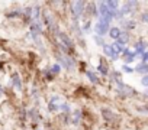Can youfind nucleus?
I'll return each instance as SVG.
<instances>
[{
    "mask_svg": "<svg viewBox=\"0 0 148 130\" xmlns=\"http://www.w3.org/2000/svg\"><path fill=\"white\" fill-rule=\"evenodd\" d=\"M119 35H121L119 28H110V29H109V36H110L112 39L118 41V39H119Z\"/></svg>",
    "mask_w": 148,
    "mask_h": 130,
    "instance_id": "6e6552de",
    "label": "nucleus"
},
{
    "mask_svg": "<svg viewBox=\"0 0 148 130\" xmlns=\"http://www.w3.org/2000/svg\"><path fill=\"white\" fill-rule=\"evenodd\" d=\"M80 117H82V113L80 111H76V113H74V118H73V123L74 124H76L79 120H80Z\"/></svg>",
    "mask_w": 148,
    "mask_h": 130,
    "instance_id": "aec40b11",
    "label": "nucleus"
},
{
    "mask_svg": "<svg viewBox=\"0 0 148 130\" xmlns=\"http://www.w3.org/2000/svg\"><path fill=\"white\" fill-rule=\"evenodd\" d=\"M61 108H62L64 111H68V110H70V107H68V104H62V106H61Z\"/></svg>",
    "mask_w": 148,
    "mask_h": 130,
    "instance_id": "a878e982",
    "label": "nucleus"
},
{
    "mask_svg": "<svg viewBox=\"0 0 148 130\" xmlns=\"http://www.w3.org/2000/svg\"><path fill=\"white\" fill-rule=\"evenodd\" d=\"M141 20H142V22H147V20H148V13H144L142 18H141Z\"/></svg>",
    "mask_w": 148,
    "mask_h": 130,
    "instance_id": "393cba45",
    "label": "nucleus"
},
{
    "mask_svg": "<svg viewBox=\"0 0 148 130\" xmlns=\"http://www.w3.org/2000/svg\"><path fill=\"white\" fill-rule=\"evenodd\" d=\"M141 83H142V85H145V87H148V74L142 77V80H141Z\"/></svg>",
    "mask_w": 148,
    "mask_h": 130,
    "instance_id": "4be33fe9",
    "label": "nucleus"
},
{
    "mask_svg": "<svg viewBox=\"0 0 148 130\" xmlns=\"http://www.w3.org/2000/svg\"><path fill=\"white\" fill-rule=\"evenodd\" d=\"M142 62H145V64L148 62V51L142 53Z\"/></svg>",
    "mask_w": 148,
    "mask_h": 130,
    "instance_id": "5701e85b",
    "label": "nucleus"
},
{
    "mask_svg": "<svg viewBox=\"0 0 148 130\" xmlns=\"http://www.w3.org/2000/svg\"><path fill=\"white\" fill-rule=\"evenodd\" d=\"M103 52L106 53V56H109V58H110V59H113V61L119 58V56H118V53L115 52V49L112 48V45H106V43H105V46H103Z\"/></svg>",
    "mask_w": 148,
    "mask_h": 130,
    "instance_id": "20e7f679",
    "label": "nucleus"
},
{
    "mask_svg": "<svg viewBox=\"0 0 148 130\" xmlns=\"http://www.w3.org/2000/svg\"><path fill=\"white\" fill-rule=\"evenodd\" d=\"M123 53H125V56H126V58H125V62H126V64H129V62H132V61H134V56H135V53H134V52H131V51H128V49H126Z\"/></svg>",
    "mask_w": 148,
    "mask_h": 130,
    "instance_id": "4468645a",
    "label": "nucleus"
},
{
    "mask_svg": "<svg viewBox=\"0 0 148 130\" xmlns=\"http://www.w3.org/2000/svg\"><path fill=\"white\" fill-rule=\"evenodd\" d=\"M58 36H60V39L64 42V45H67L68 48H73V42H71V39H70L65 33H58Z\"/></svg>",
    "mask_w": 148,
    "mask_h": 130,
    "instance_id": "1a4fd4ad",
    "label": "nucleus"
},
{
    "mask_svg": "<svg viewBox=\"0 0 148 130\" xmlns=\"http://www.w3.org/2000/svg\"><path fill=\"white\" fill-rule=\"evenodd\" d=\"M97 68H99V71H100L103 75H108V72H109V71H108V67H106V65H105L103 62H100V64H99V67H97Z\"/></svg>",
    "mask_w": 148,
    "mask_h": 130,
    "instance_id": "a211bd4d",
    "label": "nucleus"
},
{
    "mask_svg": "<svg viewBox=\"0 0 148 130\" xmlns=\"http://www.w3.org/2000/svg\"><path fill=\"white\" fill-rule=\"evenodd\" d=\"M102 114H103V117L106 118V120H113V113L109 110V108H102Z\"/></svg>",
    "mask_w": 148,
    "mask_h": 130,
    "instance_id": "f8f14e48",
    "label": "nucleus"
},
{
    "mask_svg": "<svg viewBox=\"0 0 148 130\" xmlns=\"http://www.w3.org/2000/svg\"><path fill=\"white\" fill-rule=\"evenodd\" d=\"M49 71H51V74H52V75H57V74H58V72L61 71V67H60L58 64H54L52 67L49 68Z\"/></svg>",
    "mask_w": 148,
    "mask_h": 130,
    "instance_id": "dca6fc26",
    "label": "nucleus"
},
{
    "mask_svg": "<svg viewBox=\"0 0 148 130\" xmlns=\"http://www.w3.org/2000/svg\"><path fill=\"white\" fill-rule=\"evenodd\" d=\"M122 70H123V72H128V74L134 72V68H131L129 65H123V67H122Z\"/></svg>",
    "mask_w": 148,
    "mask_h": 130,
    "instance_id": "412c9836",
    "label": "nucleus"
},
{
    "mask_svg": "<svg viewBox=\"0 0 148 130\" xmlns=\"http://www.w3.org/2000/svg\"><path fill=\"white\" fill-rule=\"evenodd\" d=\"M86 74H87V78H89V80H90V81H92L93 84H97V83H99V78H97V77H96V75H95L93 72H90V71H87Z\"/></svg>",
    "mask_w": 148,
    "mask_h": 130,
    "instance_id": "f3484780",
    "label": "nucleus"
},
{
    "mask_svg": "<svg viewBox=\"0 0 148 130\" xmlns=\"http://www.w3.org/2000/svg\"><path fill=\"white\" fill-rule=\"evenodd\" d=\"M58 59H60V62L64 65V68H68V70H73V68H74V62L71 61V58H70V56L60 55V56H58Z\"/></svg>",
    "mask_w": 148,
    "mask_h": 130,
    "instance_id": "7ed1b4c3",
    "label": "nucleus"
},
{
    "mask_svg": "<svg viewBox=\"0 0 148 130\" xmlns=\"http://www.w3.org/2000/svg\"><path fill=\"white\" fill-rule=\"evenodd\" d=\"M95 41H96L99 45H103V46H105V43H103V39H102L100 36H96V38H95Z\"/></svg>",
    "mask_w": 148,
    "mask_h": 130,
    "instance_id": "b1692460",
    "label": "nucleus"
},
{
    "mask_svg": "<svg viewBox=\"0 0 148 130\" xmlns=\"http://www.w3.org/2000/svg\"><path fill=\"white\" fill-rule=\"evenodd\" d=\"M134 71H136L138 74H144V75H147V74H148V64H145V62L138 64L136 67L134 68Z\"/></svg>",
    "mask_w": 148,
    "mask_h": 130,
    "instance_id": "39448f33",
    "label": "nucleus"
},
{
    "mask_svg": "<svg viewBox=\"0 0 148 130\" xmlns=\"http://www.w3.org/2000/svg\"><path fill=\"white\" fill-rule=\"evenodd\" d=\"M123 26L126 29H134L135 28V22L134 20H129V22H123Z\"/></svg>",
    "mask_w": 148,
    "mask_h": 130,
    "instance_id": "6ab92c4d",
    "label": "nucleus"
},
{
    "mask_svg": "<svg viewBox=\"0 0 148 130\" xmlns=\"http://www.w3.org/2000/svg\"><path fill=\"white\" fill-rule=\"evenodd\" d=\"M112 48L115 49V52H116L118 55H119L121 52H125V51H126V46H125L123 43H121V42H118V41H116V42H115V43L112 45Z\"/></svg>",
    "mask_w": 148,
    "mask_h": 130,
    "instance_id": "0eeeda50",
    "label": "nucleus"
},
{
    "mask_svg": "<svg viewBox=\"0 0 148 130\" xmlns=\"http://www.w3.org/2000/svg\"><path fill=\"white\" fill-rule=\"evenodd\" d=\"M106 6H108V9H109L110 12H113V13L116 15V10H118V6H119L118 2H112V0H109V2H106Z\"/></svg>",
    "mask_w": 148,
    "mask_h": 130,
    "instance_id": "9d476101",
    "label": "nucleus"
},
{
    "mask_svg": "<svg viewBox=\"0 0 148 130\" xmlns=\"http://www.w3.org/2000/svg\"><path fill=\"white\" fill-rule=\"evenodd\" d=\"M145 94H147V95H148V90H147V91H145Z\"/></svg>",
    "mask_w": 148,
    "mask_h": 130,
    "instance_id": "bb28decb",
    "label": "nucleus"
},
{
    "mask_svg": "<svg viewBox=\"0 0 148 130\" xmlns=\"http://www.w3.org/2000/svg\"><path fill=\"white\" fill-rule=\"evenodd\" d=\"M118 42H121V43L126 45V43L129 42V33H128V32H121V35H119V39H118Z\"/></svg>",
    "mask_w": 148,
    "mask_h": 130,
    "instance_id": "9b49d317",
    "label": "nucleus"
},
{
    "mask_svg": "<svg viewBox=\"0 0 148 130\" xmlns=\"http://www.w3.org/2000/svg\"><path fill=\"white\" fill-rule=\"evenodd\" d=\"M109 22L105 19V18H100V22L96 25V33H97V36H103L105 33H108L109 32Z\"/></svg>",
    "mask_w": 148,
    "mask_h": 130,
    "instance_id": "f257e3e1",
    "label": "nucleus"
},
{
    "mask_svg": "<svg viewBox=\"0 0 148 130\" xmlns=\"http://www.w3.org/2000/svg\"><path fill=\"white\" fill-rule=\"evenodd\" d=\"M84 2H73L71 6H73V15H74V19H79L83 13V7H84Z\"/></svg>",
    "mask_w": 148,
    "mask_h": 130,
    "instance_id": "f03ea898",
    "label": "nucleus"
},
{
    "mask_svg": "<svg viewBox=\"0 0 148 130\" xmlns=\"http://www.w3.org/2000/svg\"><path fill=\"white\" fill-rule=\"evenodd\" d=\"M145 49H147V43H145V42L139 41V42L135 43V55H136V53H144Z\"/></svg>",
    "mask_w": 148,
    "mask_h": 130,
    "instance_id": "423d86ee",
    "label": "nucleus"
},
{
    "mask_svg": "<svg viewBox=\"0 0 148 130\" xmlns=\"http://www.w3.org/2000/svg\"><path fill=\"white\" fill-rule=\"evenodd\" d=\"M57 100H58V97H52V98H51V101H49V106H48L51 111H57V110H58V106L55 104V101H57Z\"/></svg>",
    "mask_w": 148,
    "mask_h": 130,
    "instance_id": "2eb2a0df",
    "label": "nucleus"
},
{
    "mask_svg": "<svg viewBox=\"0 0 148 130\" xmlns=\"http://www.w3.org/2000/svg\"><path fill=\"white\" fill-rule=\"evenodd\" d=\"M13 85L18 88V90H21L22 88V83H21V78H19V74H13Z\"/></svg>",
    "mask_w": 148,
    "mask_h": 130,
    "instance_id": "ddd939ff",
    "label": "nucleus"
}]
</instances>
